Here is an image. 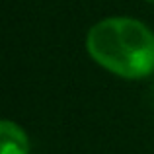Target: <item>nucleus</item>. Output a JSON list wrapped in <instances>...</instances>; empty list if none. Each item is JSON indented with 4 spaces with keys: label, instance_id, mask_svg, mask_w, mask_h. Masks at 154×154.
<instances>
[{
    "label": "nucleus",
    "instance_id": "obj_1",
    "mask_svg": "<svg viewBox=\"0 0 154 154\" xmlns=\"http://www.w3.org/2000/svg\"><path fill=\"white\" fill-rule=\"evenodd\" d=\"M86 53L117 78L143 80L154 74V31L129 16L96 22L86 33Z\"/></svg>",
    "mask_w": 154,
    "mask_h": 154
},
{
    "label": "nucleus",
    "instance_id": "obj_2",
    "mask_svg": "<svg viewBox=\"0 0 154 154\" xmlns=\"http://www.w3.org/2000/svg\"><path fill=\"white\" fill-rule=\"evenodd\" d=\"M29 137L16 121H0V154H29Z\"/></svg>",
    "mask_w": 154,
    "mask_h": 154
},
{
    "label": "nucleus",
    "instance_id": "obj_3",
    "mask_svg": "<svg viewBox=\"0 0 154 154\" xmlns=\"http://www.w3.org/2000/svg\"><path fill=\"white\" fill-rule=\"evenodd\" d=\"M144 2H148V4H154V0H144Z\"/></svg>",
    "mask_w": 154,
    "mask_h": 154
}]
</instances>
